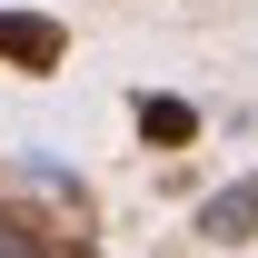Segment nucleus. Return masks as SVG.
Listing matches in <instances>:
<instances>
[{
    "label": "nucleus",
    "mask_w": 258,
    "mask_h": 258,
    "mask_svg": "<svg viewBox=\"0 0 258 258\" xmlns=\"http://www.w3.org/2000/svg\"><path fill=\"white\" fill-rule=\"evenodd\" d=\"M139 129H149L159 149H189V129H199V109H189V99H139Z\"/></svg>",
    "instance_id": "3"
},
{
    "label": "nucleus",
    "mask_w": 258,
    "mask_h": 258,
    "mask_svg": "<svg viewBox=\"0 0 258 258\" xmlns=\"http://www.w3.org/2000/svg\"><path fill=\"white\" fill-rule=\"evenodd\" d=\"M0 60L60 70V60H70V30H60V20H40V10H0Z\"/></svg>",
    "instance_id": "1"
},
{
    "label": "nucleus",
    "mask_w": 258,
    "mask_h": 258,
    "mask_svg": "<svg viewBox=\"0 0 258 258\" xmlns=\"http://www.w3.org/2000/svg\"><path fill=\"white\" fill-rule=\"evenodd\" d=\"M199 238L248 248V238H258V179H238V189H219V199H209V209H199Z\"/></svg>",
    "instance_id": "2"
}]
</instances>
